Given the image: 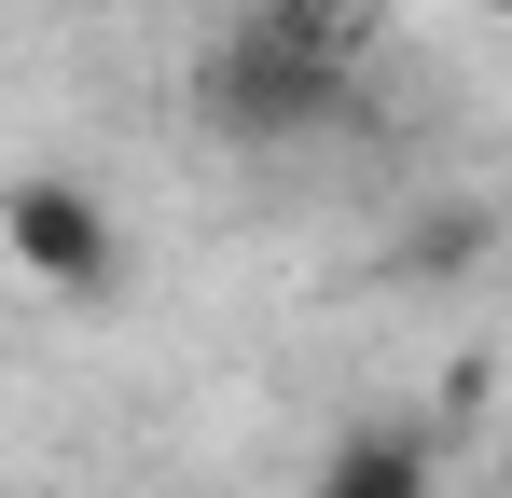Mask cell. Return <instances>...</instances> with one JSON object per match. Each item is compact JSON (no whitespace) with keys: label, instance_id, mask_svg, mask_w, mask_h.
Returning a JSON list of instances; mask_svg holds the SVG:
<instances>
[{"label":"cell","instance_id":"cell-1","mask_svg":"<svg viewBox=\"0 0 512 498\" xmlns=\"http://www.w3.org/2000/svg\"><path fill=\"white\" fill-rule=\"evenodd\" d=\"M208 111H222L236 139H291V125H319V111H333V56H319L305 28H250V42H222Z\"/></svg>","mask_w":512,"mask_h":498},{"label":"cell","instance_id":"cell-2","mask_svg":"<svg viewBox=\"0 0 512 498\" xmlns=\"http://www.w3.org/2000/svg\"><path fill=\"white\" fill-rule=\"evenodd\" d=\"M0 236H14L28 277H56V291H97V263H111V222H97L70 180H28V194L0 208Z\"/></svg>","mask_w":512,"mask_h":498},{"label":"cell","instance_id":"cell-3","mask_svg":"<svg viewBox=\"0 0 512 498\" xmlns=\"http://www.w3.org/2000/svg\"><path fill=\"white\" fill-rule=\"evenodd\" d=\"M319 498H429V457L416 443H346L333 471H319Z\"/></svg>","mask_w":512,"mask_h":498},{"label":"cell","instance_id":"cell-4","mask_svg":"<svg viewBox=\"0 0 512 498\" xmlns=\"http://www.w3.org/2000/svg\"><path fill=\"white\" fill-rule=\"evenodd\" d=\"M457 14H512V0H457Z\"/></svg>","mask_w":512,"mask_h":498}]
</instances>
